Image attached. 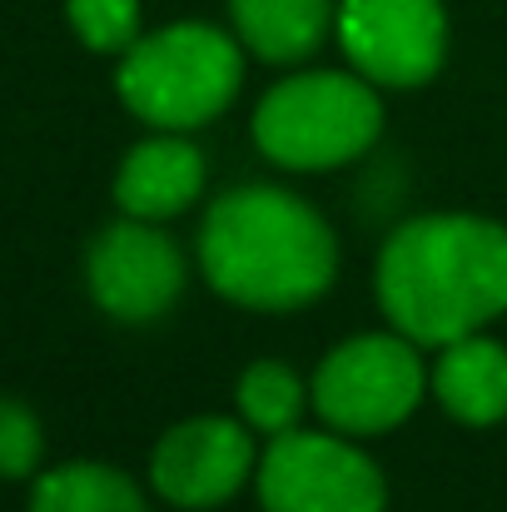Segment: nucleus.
<instances>
[{
    "label": "nucleus",
    "instance_id": "nucleus-4",
    "mask_svg": "<svg viewBox=\"0 0 507 512\" xmlns=\"http://www.w3.org/2000/svg\"><path fill=\"white\" fill-rule=\"evenodd\" d=\"M383 135L373 80L343 70H304L279 80L254 110V145L284 170H334Z\"/></svg>",
    "mask_w": 507,
    "mask_h": 512
},
{
    "label": "nucleus",
    "instance_id": "nucleus-13",
    "mask_svg": "<svg viewBox=\"0 0 507 512\" xmlns=\"http://www.w3.org/2000/svg\"><path fill=\"white\" fill-rule=\"evenodd\" d=\"M30 512H150L145 493L105 463H65L40 473Z\"/></svg>",
    "mask_w": 507,
    "mask_h": 512
},
{
    "label": "nucleus",
    "instance_id": "nucleus-12",
    "mask_svg": "<svg viewBox=\"0 0 507 512\" xmlns=\"http://www.w3.org/2000/svg\"><path fill=\"white\" fill-rule=\"evenodd\" d=\"M229 15L239 40L269 65L309 60L334 25L329 0H229Z\"/></svg>",
    "mask_w": 507,
    "mask_h": 512
},
{
    "label": "nucleus",
    "instance_id": "nucleus-8",
    "mask_svg": "<svg viewBox=\"0 0 507 512\" xmlns=\"http://www.w3.org/2000/svg\"><path fill=\"white\" fill-rule=\"evenodd\" d=\"M90 299L125 324H150L174 309L184 294V254L155 219L125 214L120 224L100 229L85 254Z\"/></svg>",
    "mask_w": 507,
    "mask_h": 512
},
{
    "label": "nucleus",
    "instance_id": "nucleus-6",
    "mask_svg": "<svg viewBox=\"0 0 507 512\" xmlns=\"http://www.w3.org/2000/svg\"><path fill=\"white\" fill-rule=\"evenodd\" d=\"M254 483L264 512H383L388 503L383 473L338 428L279 433L259 458Z\"/></svg>",
    "mask_w": 507,
    "mask_h": 512
},
{
    "label": "nucleus",
    "instance_id": "nucleus-15",
    "mask_svg": "<svg viewBox=\"0 0 507 512\" xmlns=\"http://www.w3.org/2000/svg\"><path fill=\"white\" fill-rule=\"evenodd\" d=\"M70 30L100 50V55H125L140 40V0H65Z\"/></svg>",
    "mask_w": 507,
    "mask_h": 512
},
{
    "label": "nucleus",
    "instance_id": "nucleus-5",
    "mask_svg": "<svg viewBox=\"0 0 507 512\" xmlns=\"http://www.w3.org/2000/svg\"><path fill=\"white\" fill-rule=\"evenodd\" d=\"M428 373L413 339L393 334H358L343 339L314 373V408L319 418L348 433V438H373L398 428L418 403H423Z\"/></svg>",
    "mask_w": 507,
    "mask_h": 512
},
{
    "label": "nucleus",
    "instance_id": "nucleus-11",
    "mask_svg": "<svg viewBox=\"0 0 507 512\" xmlns=\"http://www.w3.org/2000/svg\"><path fill=\"white\" fill-rule=\"evenodd\" d=\"M433 393L468 428H488L507 418V348L483 334L443 343L433 363Z\"/></svg>",
    "mask_w": 507,
    "mask_h": 512
},
{
    "label": "nucleus",
    "instance_id": "nucleus-1",
    "mask_svg": "<svg viewBox=\"0 0 507 512\" xmlns=\"http://www.w3.org/2000/svg\"><path fill=\"white\" fill-rule=\"evenodd\" d=\"M378 304L413 343L483 334L507 314V229L483 214H423L378 254Z\"/></svg>",
    "mask_w": 507,
    "mask_h": 512
},
{
    "label": "nucleus",
    "instance_id": "nucleus-2",
    "mask_svg": "<svg viewBox=\"0 0 507 512\" xmlns=\"http://www.w3.org/2000/svg\"><path fill=\"white\" fill-rule=\"evenodd\" d=\"M199 269L219 299L259 314H289L334 284L338 244L324 214L299 194L244 184L209 204L199 229Z\"/></svg>",
    "mask_w": 507,
    "mask_h": 512
},
{
    "label": "nucleus",
    "instance_id": "nucleus-10",
    "mask_svg": "<svg viewBox=\"0 0 507 512\" xmlns=\"http://www.w3.org/2000/svg\"><path fill=\"white\" fill-rule=\"evenodd\" d=\"M204 189V155L174 130L135 145L115 174V204L135 219H174Z\"/></svg>",
    "mask_w": 507,
    "mask_h": 512
},
{
    "label": "nucleus",
    "instance_id": "nucleus-7",
    "mask_svg": "<svg viewBox=\"0 0 507 512\" xmlns=\"http://www.w3.org/2000/svg\"><path fill=\"white\" fill-rule=\"evenodd\" d=\"M353 70L373 85H423L443 70L448 15L443 0H343L334 15Z\"/></svg>",
    "mask_w": 507,
    "mask_h": 512
},
{
    "label": "nucleus",
    "instance_id": "nucleus-9",
    "mask_svg": "<svg viewBox=\"0 0 507 512\" xmlns=\"http://www.w3.org/2000/svg\"><path fill=\"white\" fill-rule=\"evenodd\" d=\"M254 468H259V458H254L249 428L234 418H219V413L174 423L150 458L155 493L189 512L229 503L249 483Z\"/></svg>",
    "mask_w": 507,
    "mask_h": 512
},
{
    "label": "nucleus",
    "instance_id": "nucleus-14",
    "mask_svg": "<svg viewBox=\"0 0 507 512\" xmlns=\"http://www.w3.org/2000/svg\"><path fill=\"white\" fill-rule=\"evenodd\" d=\"M304 403H309V388H304V378L289 363L264 358V363H249L244 378H239V413H244L249 428H259L269 438L299 428Z\"/></svg>",
    "mask_w": 507,
    "mask_h": 512
},
{
    "label": "nucleus",
    "instance_id": "nucleus-3",
    "mask_svg": "<svg viewBox=\"0 0 507 512\" xmlns=\"http://www.w3.org/2000/svg\"><path fill=\"white\" fill-rule=\"evenodd\" d=\"M244 60L234 35L204 20H174L155 35H140L115 75L120 100L155 130H194L224 115L239 95Z\"/></svg>",
    "mask_w": 507,
    "mask_h": 512
},
{
    "label": "nucleus",
    "instance_id": "nucleus-16",
    "mask_svg": "<svg viewBox=\"0 0 507 512\" xmlns=\"http://www.w3.org/2000/svg\"><path fill=\"white\" fill-rule=\"evenodd\" d=\"M40 453H45L40 418L25 403L0 398V478H30Z\"/></svg>",
    "mask_w": 507,
    "mask_h": 512
}]
</instances>
